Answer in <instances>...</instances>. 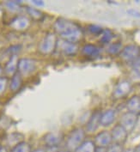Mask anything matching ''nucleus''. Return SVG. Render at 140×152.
Wrapping results in <instances>:
<instances>
[{"label": "nucleus", "instance_id": "obj_1", "mask_svg": "<svg viewBox=\"0 0 140 152\" xmlns=\"http://www.w3.org/2000/svg\"><path fill=\"white\" fill-rule=\"evenodd\" d=\"M55 32L64 40L77 43L82 38V31L81 28L73 22L66 18H58L54 23Z\"/></svg>", "mask_w": 140, "mask_h": 152}, {"label": "nucleus", "instance_id": "obj_2", "mask_svg": "<svg viewBox=\"0 0 140 152\" xmlns=\"http://www.w3.org/2000/svg\"><path fill=\"white\" fill-rule=\"evenodd\" d=\"M85 136H86V132L82 127L73 129L70 132L69 136L67 137L66 139V151L74 152L85 141Z\"/></svg>", "mask_w": 140, "mask_h": 152}, {"label": "nucleus", "instance_id": "obj_3", "mask_svg": "<svg viewBox=\"0 0 140 152\" xmlns=\"http://www.w3.org/2000/svg\"><path fill=\"white\" fill-rule=\"evenodd\" d=\"M57 42H58V40L54 34L52 33L47 34L39 44V47H38L39 52L45 55L52 53L57 47Z\"/></svg>", "mask_w": 140, "mask_h": 152}, {"label": "nucleus", "instance_id": "obj_4", "mask_svg": "<svg viewBox=\"0 0 140 152\" xmlns=\"http://www.w3.org/2000/svg\"><path fill=\"white\" fill-rule=\"evenodd\" d=\"M36 70V62L32 58H23L19 59L18 66H17V72L21 76L28 77L35 72Z\"/></svg>", "mask_w": 140, "mask_h": 152}, {"label": "nucleus", "instance_id": "obj_5", "mask_svg": "<svg viewBox=\"0 0 140 152\" xmlns=\"http://www.w3.org/2000/svg\"><path fill=\"white\" fill-rule=\"evenodd\" d=\"M120 58L125 62H134L140 56V48L137 45H128L122 48Z\"/></svg>", "mask_w": 140, "mask_h": 152}, {"label": "nucleus", "instance_id": "obj_6", "mask_svg": "<svg viewBox=\"0 0 140 152\" xmlns=\"http://www.w3.org/2000/svg\"><path fill=\"white\" fill-rule=\"evenodd\" d=\"M138 118H139V116L133 114L132 113H125L124 114H122V116L120 117V125L125 129V131L128 133L132 132V131L134 130V128L136 127V126H137Z\"/></svg>", "mask_w": 140, "mask_h": 152}, {"label": "nucleus", "instance_id": "obj_7", "mask_svg": "<svg viewBox=\"0 0 140 152\" xmlns=\"http://www.w3.org/2000/svg\"><path fill=\"white\" fill-rule=\"evenodd\" d=\"M111 136H112V139L113 142L116 143V144H120L123 145L128 137V132L125 131V129L122 127L120 124L114 126L113 129L110 132Z\"/></svg>", "mask_w": 140, "mask_h": 152}, {"label": "nucleus", "instance_id": "obj_8", "mask_svg": "<svg viewBox=\"0 0 140 152\" xmlns=\"http://www.w3.org/2000/svg\"><path fill=\"white\" fill-rule=\"evenodd\" d=\"M63 140V136L60 132H50L45 134L43 137L44 144L47 148H58Z\"/></svg>", "mask_w": 140, "mask_h": 152}, {"label": "nucleus", "instance_id": "obj_9", "mask_svg": "<svg viewBox=\"0 0 140 152\" xmlns=\"http://www.w3.org/2000/svg\"><path fill=\"white\" fill-rule=\"evenodd\" d=\"M132 89V84L129 81L122 80L116 84L113 96L116 99H120L126 96Z\"/></svg>", "mask_w": 140, "mask_h": 152}, {"label": "nucleus", "instance_id": "obj_10", "mask_svg": "<svg viewBox=\"0 0 140 152\" xmlns=\"http://www.w3.org/2000/svg\"><path fill=\"white\" fill-rule=\"evenodd\" d=\"M94 143L96 147H102L107 148L110 144L113 143V139L110 132L108 131H102L96 134L94 139Z\"/></svg>", "mask_w": 140, "mask_h": 152}, {"label": "nucleus", "instance_id": "obj_11", "mask_svg": "<svg viewBox=\"0 0 140 152\" xmlns=\"http://www.w3.org/2000/svg\"><path fill=\"white\" fill-rule=\"evenodd\" d=\"M101 111L94 112L89 118V120L86 123V131L89 133L95 132L100 126V118H101Z\"/></svg>", "mask_w": 140, "mask_h": 152}, {"label": "nucleus", "instance_id": "obj_12", "mask_svg": "<svg viewBox=\"0 0 140 152\" xmlns=\"http://www.w3.org/2000/svg\"><path fill=\"white\" fill-rule=\"evenodd\" d=\"M30 24V22H29V19L26 16H17L16 18H14L11 22H10V24L9 26L15 29V30H17V31H23V30H26L28 26Z\"/></svg>", "mask_w": 140, "mask_h": 152}, {"label": "nucleus", "instance_id": "obj_13", "mask_svg": "<svg viewBox=\"0 0 140 152\" xmlns=\"http://www.w3.org/2000/svg\"><path fill=\"white\" fill-rule=\"evenodd\" d=\"M116 119V111L114 109H107L104 112H101L100 118V126L107 127L111 126Z\"/></svg>", "mask_w": 140, "mask_h": 152}, {"label": "nucleus", "instance_id": "obj_14", "mask_svg": "<svg viewBox=\"0 0 140 152\" xmlns=\"http://www.w3.org/2000/svg\"><path fill=\"white\" fill-rule=\"evenodd\" d=\"M59 49L66 55L73 56L77 53L78 47L76 43H72V42H69V41L62 40L60 41V44H59Z\"/></svg>", "mask_w": 140, "mask_h": 152}, {"label": "nucleus", "instance_id": "obj_15", "mask_svg": "<svg viewBox=\"0 0 140 152\" xmlns=\"http://www.w3.org/2000/svg\"><path fill=\"white\" fill-rule=\"evenodd\" d=\"M126 108L128 112L132 113L133 114L139 116L140 115V96H132L126 102Z\"/></svg>", "mask_w": 140, "mask_h": 152}, {"label": "nucleus", "instance_id": "obj_16", "mask_svg": "<svg viewBox=\"0 0 140 152\" xmlns=\"http://www.w3.org/2000/svg\"><path fill=\"white\" fill-rule=\"evenodd\" d=\"M18 57L17 55H12L9 57L8 62L5 64V68H4V72L7 75L9 76H13L14 74H16L17 72V66H18Z\"/></svg>", "mask_w": 140, "mask_h": 152}, {"label": "nucleus", "instance_id": "obj_17", "mask_svg": "<svg viewBox=\"0 0 140 152\" xmlns=\"http://www.w3.org/2000/svg\"><path fill=\"white\" fill-rule=\"evenodd\" d=\"M6 142L9 147L14 148L17 144L24 142V135L20 132H13L8 135L6 138Z\"/></svg>", "mask_w": 140, "mask_h": 152}, {"label": "nucleus", "instance_id": "obj_18", "mask_svg": "<svg viewBox=\"0 0 140 152\" xmlns=\"http://www.w3.org/2000/svg\"><path fill=\"white\" fill-rule=\"evenodd\" d=\"M82 53L85 56L96 58V57L99 56L100 53H101V49L98 47L95 46V45L87 44L82 48Z\"/></svg>", "mask_w": 140, "mask_h": 152}, {"label": "nucleus", "instance_id": "obj_19", "mask_svg": "<svg viewBox=\"0 0 140 152\" xmlns=\"http://www.w3.org/2000/svg\"><path fill=\"white\" fill-rule=\"evenodd\" d=\"M22 84H23L22 76L18 72H17L11 77V79L9 82V88L12 92H17L22 87Z\"/></svg>", "mask_w": 140, "mask_h": 152}, {"label": "nucleus", "instance_id": "obj_20", "mask_svg": "<svg viewBox=\"0 0 140 152\" xmlns=\"http://www.w3.org/2000/svg\"><path fill=\"white\" fill-rule=\"evenodd\" d=\"M96 146L94 141L85 140L74 152H96Z\"/></svg>", "mask_w": 140, "mask_h": 152}, {"label": "nucleus", "instance_id": "obj_21", "mask_svg": "<svg viewBox=\"0 0 140 152\" xmlns=\"http://www.w3.org/2000/svg\"><path fill=\"white\" fill-rule=\"evenodd\" d=\"M121 50H122V44L120 42H114L108 46L107 52V53L111 55H116V54L120 53Z\"/></svg>", "mask_w": 140, "mask_h": 152}, {"label": "nucleus", "instance_id": "obj_22", "mask_svg": "<svg viewBox=\"0 0 140 152\" xmlns=\"http://www.w3.org/2000/svg\"><path fill=\"white\" fill-rule=\"evenodd\" d=\"M10 152H32V149L31 145L24 141L12 148Z\"/></svg>", "mask_w": 140, "mask_h": 152}, {"label": "nucleus", "instance_id": "obj_23", "mask_svg": "<svg viewBox=\"0 0 140 152\" xmlns=\"http://www.w3.org/2000/svg\"><path fill=\"white\" fill-rule=\"evenodd\" d=\"M114 37V34L110 30V29H104L103 32L101 34V44H108Z\"/></svg>", "mask_w": 140, "mask_h": 152}, {"label": "nucleus", "instance_id": "obj_24", "mask_svg": "<svg viewBox=\"0 0 140 152\" xmlns=\"http://www.w3.org/2000/svg\"><path fill=\"white\" fill-rule=\"evenodd\" d=\"M27 10H28V13L29 14V16H32L35 20H40L43 16L42 12L41 10H39L38 9H35L34 7H28Z\"/></svg>", "mask_w": 140, "mask_h": 152}, {"label": "nucleus", "instance_id": "obj_25", "mask_svg": "<svg viewBox=\"0 0 140 152\" xmlns=\"http://www.w3.org/2000/svg\"><path fill=\"white\" fill-rule=\"evenodd\" d=\"M88 30L92 34H95V35H100L103 32V28L101 27H100L98 25H96V24H91L88 27Z\"/></svg>", "mask_w": 140, "mask_h": 152}, {"label": "nucleus", "instance_id": "obj_26", "mask_svg": "<svg viewBox=\"0 0 140 152\" xmlns=\"http://www.w3.org/2000/svg\"><path fill=\"white\" fill-rule=\"evenodd\" d=\"M21 1H7L5 5L10 11H17L20 8Z\"/></svg>", "mask_w": 140, "mask_h": 152}, {"label": "nucleus", "instance_id": "obj_27", "mask_svg": "<svg viewBox=\"0 0 140 152\" xmlns=\"http://www.w3.org/2000/svg\"><path fill=\"white\" fill-rule=\"evenodd\" d=\"M107 152H124L123 145L116 143H112L107 148Z\"/></svg>", "mask_w": 140, "mask_h": 152}, {"label": "nucleus", "instance_id": "obj_28", "mask_svg": "<svg viewBox=\"0 0 140 152\" xmlns=\"http://www.w3.org/2000/svg\"><path fill=\"white\" fill-rule=\"evenodd\" d=\"M8 78L5 77H0V96H2L8 86Z\"/></svg>", "mask_w": 140, "mask_h": 152}, {"label": "nucleus", "instance_id": "obj_29", "mask_svg": "<svg viewBox=\"0 0 140 152\" xmlns=\"http://www.w3.org/2000/svg\"><path fill=\"white\" fill-rule=\"evenodd\" d=\"M127 14L129 16L135 17V18H140V12L139 10H136L134 9H130L127 10Z\"/></svg>", "mask_w": 140, "mask_h": 152}, {"label": "nucleus", "instance_id": "obj_30", "mask_svg": "<svg viewBox=\"0 0 140 152\" xmlns=\"http://www.w3.org/2000/svg\"><path fill=\"white\" fill-rule=\"evenodd\" d=\"M32 3H33L34 5H36V6H39V7H42V6H44L45 5V3H44V1H41V0H34L32 1Z\"/></svg>", "mask_w": 140, "mask_h": 152}, {"label": "nucleus", "instance_id": "obj_31", "mask_svg": "<svg viewBox=\"0 0 140 152\" xmlns=\"http://www.w3.org/2000/svg\"><path fill=\"white\" fill-rule=\"evenodd\" d=\"M96 152H107V148H102V147H96Z\"/></svg>", "mask_w": 140, "mask_h": 152}, {"label": "nucleus", "instance_id": "obj_32", "mask_svg": "<svg viewBox=\"0 0 140 152\" xmlns=\"http://www.w3.org/2000/svg\"><path fill=\"white\" fill-rule=\"evenodd\" d=\"M32 152H47V151L44 149H36L34 151H32Z\"/></svg>", "mask_w": 140, "mask_h": 152}, {"label": "nucleus", "instance_id": "obj_33", "mask_svg": "<svg viewBox=\"0 0 140 152\" xmlns=\"http://www.w3.org/2000/svg\"><path fill=\"white\" fill-rule=\"evenodd\" d=\"M124 152H135V150H134V149H131V148H129V149L124 150Z\"/></svg>", "mask_w": 140, "mask_h": 152}, {"label": "nucleus", "instance_id": "obj_34", "mask_svg": "<svg viewBox=\"0 0 140 152\" xmlns=\"http://www.w3.org/2000/svg\"><path fill=\"white\" fill-rule=\"evenodd\" d=\"M0 152H8L5 147H0Z\"/></svg>", "mask_w": 140, "mask_h": 152}, {"label": "nucleus", "instance_id": "obj_35", "mask_svg": "<svg viewBox=\"0 0 140 152\" xmlns=\"http://www.w3.org/2000/svg\"><path fill=\"white\" fill-rule=\"evenodd\" d=\"M134 150H135V152H140V144H138Z\"/></svg>", "mask_w": 140, "mask_h": 152}, {"label": "nucleus", "instance_id": "obj_36", "mask_svg": "<svg viewBox=\"0 0 140 152\" xmlns=\"http://www.w3.org/2000/svg\"><path fill=\"white\" fill-rule=\"evenodd\" d=\"M2 73H3V69H2V67L0 66V77H2L1 75H2Z\"/></svg>", "mask_w": 140, "mask_h": 152}, {"label": "nucleus", "instance_id": "obj_37", "mask_svg": "<svg viewBox=\"0 0 140 152\" xmlns=\"http://www.w3.org/2000/svg\"><path fill=\"white\" fill-rule=\"evenodd\" d=\"M58 152H70V151H58Z\"/></svg>", "mask_w": 140, "mask_h": 152}, {"label": "nucleus", "instance_id": "obj_38", "mask_svg": "<svg viewBox=\"0 0 140 152\" xmlns=\"http://www.w3.org/2000/svg\"><path fill=\"white\" fill-rule=\"evenodd\" d=\"M0 15H1V10H0Z\"/></svg>", "mask_w": 140, "mask_h": 152}, {"label": "nucleus", "instance_id": "obj_39", "mask_svg": "<svg viewBox=\"0 0 140 152\" xmlns=\"http://www.w3.org/2000/svg\"><path fill=\"white\" fill-rule=\"evenodd\" d=\"M0 147H2V146H1V145H0Z\"/></svg>", "mask_w": 140, "mask_h": 152}]
</instances>
